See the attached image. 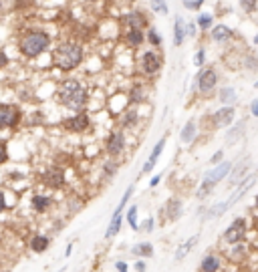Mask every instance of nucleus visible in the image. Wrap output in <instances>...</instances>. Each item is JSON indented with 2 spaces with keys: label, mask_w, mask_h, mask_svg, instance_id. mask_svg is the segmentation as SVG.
Returning a JSON list of instances; mask_svg holds the SVG:
<instances>
[{
  "label": "nucleus",
  "mask_w": 258,
  "mask_h": 272,
  "mask_svg": "<svg viewBox=\"0 0 258 272\" xmlns=\"http://www.w3.org/2000/svg\"><path fill=\"white\" fill-rule=\"evenodd\" d=\"M244 127H246V119H240L236 125H230V129L226 131V141H236L244 133Z\"/></svg>",
  "instance_id": "36"
},
{
  "label": "nucleus",
  "mask_w": 258,
  "mask_h": 272,
  "mask_svg": "<svg viewBox=\"0 0 258 272\" xmlns=\"http://www.w3.org/2000/svg\"><path fill=\"white\" fill-rule=\"evenodd\" d=\"M250 166H252V159L244 157L242 161H234V166L228 174V188H236L248 174H250Z\"/></svg>",
  "instance_id": "15"
},
{
  "label": "nucleus",
  "mask_w": 258,
  "mask_h": 272,
  "mask_svg": "<svg viewBox=\"0 0 258 272\" xmlns=\"http://www.w3.org/2000/svg\"><path fill=\"white\" fill-rule=\"evenodd\" d=\"M139 119H141L139 107H129V109H125V111L119 115V127L123 131H135L137 125H139Z\"/></svg>",
  "instance_id": "18"
},
{
  "label": "nucleus",
  "mask_w": 258,
  "mask_h": 272,
  "mask_svg": "<svg viewBox=\"0 0 258 272\" xmlns=\"http://www.w3.org/2000/svg\"><path fill=\"white\" fill-rule=\"evenodd\" d=\"M53 97L65 111L77 113V111H85V107L91 101V91L79 77H65L55 85Z\"/></svg>",
  "instance_id": "1"
},
{
  "label": "nucleus",
  "mask_w": 258,
  "mask_h": 272,
  "mask_svg": "<svg viewBox=\"0 0 258 272\" xmlns=\"http://www.w3.org/2000/svg\"><path fill=\"white\" fill-rule=\"evenodd\" d=\"M119 168H121V161H119V159L107 157L105 161H103V166H101V178H103V180H113L115 174L119 172Z\"/></svg>",
  "instance_id": "27"
},
{
  "label": "nucleus",
  "mask_w": 258,
  "mask_h": 272,
  "mask_svg": "<svg viewBox=\"0 0 258 272\" xmlns=\"http://www.w3.org/2000/svg\"><path fill=\"white\" fill-rule=\"evenodd\" d=\"M254 208H256V210H258V194H256V196H254Z\"/></svg>",
  "instance_id": "55"
},
{
  "label": "nucleus",
  "mask_w": 258,
  "mask_h": 272,
  "mask_svg": "<svg viewBox=\"0 0 258 272\" xmlns=\"http://www.w3.org/2000/svg\"><path fill=\"white\" fill-rule=\"evenodd\" d=\"M115 270L117 272H129V264L125 260H115Z\"/></svg>",
  "instance_id": "49"
},
{
  "label": "nucleus",
  "mask_w": 258,
  "mask_h": 272,
  "mask_svg": "<svg viewBox=\"0 0 258 272\" xmlns=\"http://www.w3.org/2000/svg\"><path fill=\"white\" fill-rule=\"evenodd\" d=\"M133 268H135V272H145V270H147V262L141 260V258H137L135 264H133Z\"/></svg>",
  "instance_id": "48"
},
{
  "label": "nucleus",
  "mask_w": 258,
  "mask_h": 272,
  "mask_svg": "<svg viewBox=\"0 0 258 272\" xmlns=\"http://www.w3.org/2000/svg\"><path fill=\"white\" fill-rule=\"evenodd\" d=\"M153 230H156V218L153 216H147L145 220L137 226V234H151Z\"/></svg>",
  "instance_id": "37"
},
{
  "label": "nucleus",
  "mask_w": 258,
  "mask_h": 272,
  "mask_svg": "<svg viewBox=\"0 0 258 272\" xmlns=\"http://www.w3.org/2000/svg\"><path fill=\"white\" fill-rule=\"evenodd\" d=\"M135 67H137V71H139V75L143 79H156L164 69L162 52L156 50V48H145V50L137 52Z\"/></svg>",
  "instance_id": "4"
},
{
  "label": "nucleus",
  "mask_w": 258,
  "mask_h": 272,
  "mask_svg": "<svg viewBox=\"0 0 258 272\" xmlns=\"http://www.w3.org/2000/svg\"><path fill=\"white\" fill-rule=\"evenodd\" d=\"M196 26H198L202 32L210 30V28L214 26V14H210V12H200V14L196 16Z\"/></svg>",
  "instance_id": "35"
},
{
  "label": "nucleus",
  "mask_w": 258,
  "mask_h": 272,
  "mask_svg": "<svg viewBox=\"0 0 258 272\" xmlns=\"http://www.w3.org/2000/svg\"><path fill=\"white\" fill-rule=\"evenodd\" d=\"M71 252H73V242H69V244L65 246V258H69V256H71Z\"/></svg>",
  "instance_id": "52"
},
{
  "label": "nucleus",
  "mask_w": 258,
  "mask_h": 272,
  "mask_svg": "<svg viewBox=\"0 0 258 272\" xmlns=\"http://www.w3.org/2000/svg\"><path fill=\"white\" fill-rule=\"evenodd\" d=\"M210 38L214 42H228V40L234 38V30L230 26H226V24H214L210 28Z\"/></svg>",
  "instance_id": "23"
},
{
  "label": "nucleus",
  "mask_w": 258,
  "mask_h": 272,
  "mask_svg": "<svg viewBox=\"0 0 258 272\" xmlns=\"http://www.w3.org/2000/svg\"><path fill=\"white\" fill-rule=\"evenodd\" d=\"M218 101L222 103V107H234L238 103V93L232 85H224L218 89Z\"/></svg>",
  "instance_id": "24"
},
{
  "label": "nucleus",
  "mask_w": 258,
  "mask_h": 272,
  "mask_svg": "<svg viewBox=\"0 0 258 272\" xmlns=\"http://www.w3.org/2000/svg\"><path fill=\"white\" fill-rule=\"evenodd\" d=\"M224 248H226V252L222 254V258H228V260H242V258H246V252H248L244 242L230 244V246H224Z\"/></svg>",
  "instance_id": "28"
},
{
  "label": "nucleus",
  "mask_w": 258,
  "mask_h": 272,
  "mask_svg": "<svg viewBox=\"0 0 258 272\" xmlns=\"http://www.w3.org/2000/svg\"><path fill=\"white\" fill-rule=\"evenodd\" d=\"M145 42H149V46L156 48V50H160V48L164 46V38H162V34L158 32L156 26H147V30H145Z\"/></svg>",
  "instance_id": "31"
},
{
  "label": "nucleus",
  "mask_w": 258,
  "mask_h": 272,
  "mask_svg": "<svg viewBox=\"0 0 258 272\" xmlns=\"http://www.w3.org/2000/svg\"><path fill=\"white\" fill-rule=\"evenodd\" d=\"M10 161V151H8V141L6 139H0V168L6 166Z\"/></svg>",
  "instance_id": "38"
},
{
  "label": "nucleus",
  "mask_w": 258,
  "mask_h": 272,
  "mask_svg": "<svg viewBox=\"0 0 258 272\" xmlns=\"http://www.w3.org/2000/svg\"><path fill=\"white\" fill-rule=\"evenodd\" d=\"M252 44H254V46H258V32H256V34H254V38H252Z\"/></svg>",
  "instance_id": "54"
},
{
  "label": "nucleus",
  "mask_w": 258,
  "mask_h": 272,
  "mask_svg": "<svg viewBox=\"0 0 258 272\" xmlns=\"http://www.w3.org/2000/svg\"><path fill=\"white\" fill-rule=\"evenodd\" d=\"M254 89H256V91H258V81H254Z\"/></svg>",
  "instance_id": "56"
},
{
  "label": "nucleus",
  "mask_w": 258,
  "mask_h": 272,
  "mask_svg": "<svg viewBox=\"0 0 258 272\" xmlns=\"http://www.w3.org/2000/svg\"><path fill=\"white\" fill-rule=\"evenodd\" d=\"M238 4L246 14H254L258 10V0H238Z\"/></svg>",
  "instance_id": "40"
},
{
  "label": "nucleus",
  "mask_w": 258,
  "mask_h": 272,
  "mask_svg": "<svg viewBox=\"0 0 258 272\" xmlns=\"http://www.w3.org/2000/svg\"><path fill=\"white\" fill-rule=\"evenodd\" d=\"M186 42V20L182 16L174 18V46L180 48Z\"/></svg>",
  "instance_id": "29"
},
{
  "label": "nucleus",
  "mask_w": 258,
  "mask_h": 272,
  "mask_svg": "<svg viewBox=\"0 0 258 272\" xmlns=\"http://www.w3.org/2000/svg\"><path fill=\"white\" fill-rule=\"evenodd\" d=\"M125 2H135V0H125Z\"/></svg>",
  "instance_id": "58"
},
{
  "label": "nucleus",
  "mask_w": 258,
  "mask_h": 272,
  "mask_svg": "<svg viewBox=\"0 0 258 272\" xmlns=\"http://www.w3.org/2000/svg\"><path fill=\"white\" fill-rule=\"evenodd\" d=\"M103 151H105V155L111 157V159H119V157L125 155V151H127V135H125V131L121 127H113L107 133L105 141H103Z\"/></svg>",
  "instance_id": "6"
},
{
  "label": "nucleus",
  "mask_w": 258,
  "mask_h": 272,
  "mask_svg": "<svg viewBox=\"0 0 258 272\" xmlns=\"http://www.w3.org/2000/svg\"><path fill=\"white\" fill-rule=\"evenodd\" d=\"M246 234H248V218L246 216H236L232 220V224L222 232V246L244 242Z\"/></svg>",
  "instance_id": "10"
},
{
  "label": "nucleus",
  "mask_w": 258,
  "mask_h": 272,
  "mask_svg": "<svg viewBox=\"0 0 258 272\" xmlns=\"http://www.w3.org/2000/svg\"><path fill=\"white\" fill-rule=\"evenodd\" d=\"M204 2H206V0H184V6L188 8V10H200L202 6H204Z\"/></svg>",
  "instance_id": "42"
},
{
  "label": "nucleus",
  "mask_w": 258,
  "mask_h": 272,
  "mask_svg": "<svg viewBox=\"0 0 258 272\" xmlns=\"http://www.w3.org/2000/svg\"><path fill=\"white\" fill-rule=\"evenodd\" d=\"M30 210L34 212V214H38V216H44V214H48L50 210L55 208V204H57V198L53 196V192H44V190H36V192H32V196H30Z\"/></svg>",
  "instance_id": "11"
},
{
  "label": "nucleus",
  "mask_w": 258,
  "mask_h": 272,
  "mask_svg": "<svg viewBox=\"0 0 258 272\" xmlns=\"http://www.w3.org/2000/svg\"><path fill=\"white\" fill-rule=\"evenodd\" d=\"M93 119L89 111H77V113H69L63 121H61V129L73 135H83L87 131H91Z\"/></svg>",
  "instance_id": "9"
},
{
  "label": "nucleus",
  "mask_w": 258,
  "mask_h": 272,
  "mask_svg": "<svg viewBox=\"0 0 258 272\" xmlns=\"http://www.w3.org/2000/svg\"><path fill=\"white\" fill-rule=\"evenodd\" d=\"M8 210V200H6V192L0 188V216Z\"/></svg>",
  "instance_id": "44"
},
{
  "label": "nucleus",
  "mask_w": 258,
  "mask_h": 272,
  "mask_svg": "<svg viewBox=\"0 0 258 272\" xmlns=\"http://www.w3.org/2000/svg\"><path fill=\"white\" fill-rule=\"evenodd\" d=\"M50 65L57 71L69 75L77 71L85 61V44L77 38H61L50 48Z\"/></svg>",
  "instance_id": "2"
},
{
  "label": "nucleus",
  "mask_w": 258,
  "mask_h": 272,
  "mask_svg": "<svg viewBox=\"0 0 258 272\" xmlns=\"http://www.w3.org/2000/svg\"><path fill=\"white\" fill-rule=\"evenodd\" d=\"M194 65H196L198 69H202V67L206 65V48H204V46L196 50V54H194Z\"/></svg>",
  "instance_id": "41"
},
{
  "label": "nucleus",
  "mask_w": 258,
  "mask_h": 272,
  "mask_svg": "<svg viewBox=\"0 0 258 272\" xmlns=\"http://www.w3.org/2000/svg\"><path fill=\"white\" fill-rule=\"evenodd\" d=\"M85 4H97V2H101V0H83Z\"/></svg>",
  "instance_id": "53"
},
{
  "label": "nucleus",
  "mask_w": 258,
  "mask_h": 272,
  "mask_svg": "<svg viewBox=\"0 0 258 272\" xmlns=\"http://www.w3.org/2000/svg\"><path fill=\"white\" fill-rule=\"evenodd\" d=\"M4 6V0H0V8H2Z\"/></svg>",
  "instance_id": "57"
},
{
  "label": "nucleus",
  "mask_w": 258,
  "mask_h": 272,
  "mask_svg": "<svg viewBox=\"0 0 258 272\" xmlns=\"http://www.w3.org/2000/svg\"><path fill=\"white\" fill-rule=\"evenodd\" d=\"M10 65V57L4 48H0V69H6Z\"/></svg>",
  "instance_id": "46"
},
{
  "label": "nucleus",
  "mask_w": 258,
  "mask_h": 272,
  "mask_svg": "<svg viewBox=\"0 0 258 272\" xmlns=\"http://www.w3.org/2000/svg\"><path fill=\"white\" fill-rule=\"evenodd\" d=\"M234 121H236V107H220V109H216V111L210 115L212 129L230 127Z\"/></svg>",
  "instance_id": "13"
},
{
  "label": "nucleus",
  "mask_w": 258,
  "mask_h": 272,
  "mask_svg": "<svg viewBox=\"0 0 258 272\" xmlns=\"http://www.w3.org/2000/svg\"><path fill=\"white\" fill-rule=\"evenodd\" d=\"M123 28H139V30H147L149 26V18L143 10H129L119 18Z\"/></svg>",
  "instance_id": "14"
},
{
  "label": "nucleus",
  "mask_w": 258,
  "mask_h": 272,
  "mask_svg": "<svg viewBox=\"0 0 258 272\" xmlns=\"http://www.w3.org/2000/svg\"><path fill=\"white\" fill-rule=\"evenodd\" d=\"M18 54L26 61H36L53 48V34L44 26H28L18 34L16 40Z\"/></svg>",
  "instance_id": "3"
},
{
  "label": "nucleus",
  "mask_w": 258,
  "mask_h": 272,
  "mask_svg": "<svg viewBox=\"0 0 258 272\" xmlns=\"http://www.w3.org/2000/svg\"><path fill=\"white\" fill-rule=\"evenodd\" d=\"M129 252H131V256H133L135 260H137V258L147 260V258H151V256H153L156 248H153V244H151V242H137V244H133V246L129 248Z\"/></svg>",
  "instance_id": "26"
},
{
  "label": "nucleus",
  "mask_w": 258,
  "mask_h": 272,
  "mask_svg": "<svg viewBox=\"0 0 258 272\" xmlns=\"http://www.w3.org/2000/svg\"><path fill=\"white\" fill-rule=\"evenodd\" d=\"M166 141H168V137L164 135V137H160V139H158V143H156V145H153V149H151V153H149L147 161L143 163V168H141V176L151 174V172H153V168L158 166V161H160V157H162V153H164V149H166Z\"/></svg>",
  "instance_id": "16"
},
{
  "label": "nucleus",
  "mask_w": 258,
  "mask_h": 272,
  "mask_svg": "<svg viewBox=\"0 0 258 272\" xmlns=\"http://www.w3.org/2000/svg\"><path fill=\"white\" fill-rule=\"evenodd\" d=\"M220 161H224V149H218V151H216V153L210 157V161H208V163H210V166L214 168V166H218Z\"/></svg>",
  "instance_id": "45"
},
{
  "label": "nucleus",
  "mask_w": 258,
  "mask_h": 272,
  "mask_svg": "<svg viewBox=\"0 0 258 272\" xmlns=\"http://www.w3.org/2000/svg\"><path fill=\"white\" fill-rule=\"evenodd\" d=\"M230 208H228V204H226V200L224 202H218V204H214L212 208H208L206 210V214L202 216V222H208V220H214V218H222L226 212H228Z\"/></svg>",
  "instance_id": "30"
},
{
  "label": "nucleus",
  "mask_w": 258,
  "mask_h": 272,
  "mask_svg": "<svg viewBox=\"0 0 258 272\" xmlns=\"http://www.w3.org/2000/svg\"><path fill=\"white\" fill-rule=\"evenodd\" d=\"M22 119L24 113L16 103H0V131H16Z\"/></svg>",
  "instance_id": "7"
},
{
  "label": "nucleus",
  "mask_w": 258,
  "mask_h": 272,
  "mask_svg": "<svg viewBox=\"0 0 258 272\" xmlns=\"http://www.w3.org/2000/svg\"><path fill=\"white\" fill-rule=\"evenodd\" d=\"M133 192H135V186L131 184L127 190H125V194H123V198H121V202L117 204V208L113 210V214H111V218H119V216H123V212L127 210V206H129V200H131V196H133Z\"/></svg>",
  "instance_id": "32"
},
{
  "label": "nucleus",
  "mask_w": 258,
  "mask_h": 272,
  "mask_svg": "<svg viewBox=\"0 0 258 272\" xmlns=\"http://www.w3.org/2000/svg\"><path fill=\"white\" fill-rule=\"evenodd\" d=\"M200 238H202V232H198V234H194V236H190L186 242H182L180 246H178V250H176V254H174V260L176 262H182L196 246H198V242H200Z\"/></svg>",
  "instance_id": "22"
},
{
  "label": "nucleus",
  "mask_w": 258,
  "mask_h": 272,
  "mask_svg": "<svg viewBox=\"0 0 258 272\" xmlns=\"http://www.w3.org/2000/svg\"><path fill=\"white\" fill-rule=\"evenodd\" d=\"M218 81L220 73L214 67H202L194 77V91H198L200 95H210L218 89Z\"/></svg>",
  "instance_id": "8"
},
{
  "label": "nucleus",
  "mask_w": 258,
  "mask_h": 272,
  "mask_svg": "<svg viewBox=\"0 0 258 272\" xmlns=\"http://www.w3.org/2000/svg\"><path fill=\"white\" fill-rule=\"evenodd\" d=\"M38 182L48 192H61L67 186V174L61 166L53 163V166H46L38 172Z\"/></svg>",
  "instance_id": "5"
},
{
  "label": "nucleus",
  "mask_w": 258,
  "mask_h": 272,
  "mask_svg": "<svg viewBox=\"0 0 258 272\" xmlns=\"http://www.w3.org/2000/svg\"><path fill=\"white\" fill-rule=\"evenodd\" d=\"M186 36H190V38H196V36H198V26H196V22H186Z\"/></svg>",
  "instance_id": "47"
},
{
  "label": "nucleus",
  "mask_w": 258,
  "mask_h": 272,
  "mask_svg": "<svg viewBox=\"0 0 258 272\" xmlns=\"http://www.w3.org/2000/svg\"><path fill=\"white\" fill-rule=\"evenodd\" d=\"M127 103H129V107H141L143 103H147V89L141 81L131 83V87L127 91Z\"/></svg>",
  "instance_id": "17"
},
{
  "label": "nucleus",
  "mask_w": 258,
  "mask_h": 272,
  "mask_svg": "<svg viewBox=\"0 0 258 272\" xmlns=\"http://www.w3.org/2000/svg\"><path fill=\"white\" fill-rule=\"evenodd\" d=\"M50 244H53V238H50L48 234H44V232H36V234H32L28 238V250L32 254H44L50 248Z\"/></svg>",
  "instance_id": "19"
},
{
  "label": "nucleus",
  "mask_w": 258,
  "mask_h": 272,
  "mask_svg": "<svg viewBox=\"0 0 258 272\" xmlns=\"http://www.w3.org/2000/svg\"><path fill=\"white\" fill-rule=\"evenodd\" d=\"M162 178H164V174H156L151 180H149V188H158L160 186V182H162Z\"/></svg>",
  "instance_id": "51"
},
{
  "label": "nucleus",
  "mask_w": 258,
  "mask_h": 272,
  "mask_svg": "<svg viewBox=\"0 0 258 272\" xmlns=\"http://www.w3.org/2000/svg\"><path fill=\"white\" fill-rule=\"evenodd\" d=\"M121 226H123V216L111 218V220H109V226L105 228V240H113V238L121 232Z\"/></svg>",
  "instance_id": "34"
},
{
  "label": "nucleus",
  "mask_w": 258,
  "mask_h": 272,
  "mask_svg": "<svg viewBox=\"0 0 258 272\" xmlns=\"http://www.w3.org/2000/svg\"><path fill=\"white\" fill-rule=\"evenodd\" d=\"M250 115L258 119V99H252V101H250Z\"/></svg>",
  "instance_id": "50"
},
{
  "label": "nucleus",
  "mask_w": 258,
  "mask_h": 272,
  "mask_svg": "<svg viewBox=\"0 0 258 272\" xmlns=\"http://www.w3.org/2000/svg\"><path fill=\"white\" fill-rule=\"evenodd\" d=\"M149 6H151L153 12H158V14H168L170 12L166 0H149Z\"/></svg>",
  "instance_id": "39"
},
{
  "label": "nucleus",
  "mask_w": 258,
  "mask_h": 272,
  "mask_svg": "<svg viewBox=\"0 0 258 272\" xmlns=\"http://www.w3.org/2000/svg\"><path fill=\"white\" fill-rule=\"evenodd\" d=\"M162 218L166 222H170V224H174V222H178L180 218L184 216V200L182 198H178V196H172V198H168V202L164 204V208H162Z\"/></svg>",
  "instance_id": "12"
},
{
  "label": "nucleus",
  "mask_w": 258,
  "mask_h": 272,
  "mask_svg": "<svg viewBox=\"0 0 258 272\" xmlns=\"http://www.w3.org/2000/svg\"><path fill=\"white\" fill-rule=\"evenodd\" d=\"M137 212H139L137 204H131V206L123 212V220L129 224V228H131L133 232H137V226H139V222H137Z\"/></svg>",
  "instance_id": "33"
},
{
  "label": "nucleus",
  "mask_w": 258,
  "mask_h": 272,
  "mask_svg": "<svg viewBox=\"0 0 258 272\" xmlns=\"http://www.w3.org/2000/svg\"><path fill=\"white\" fill-rule=\"evenodd\" d=\"M222 262H224V258H222L220 252H208L202 258V262L198 266V272H220Z\"/></svg>",
  "instance_id": "20"
},
{
  "label": "nucleus",
  "mask_w": 258,
  "mask_h": 272,
  "mask_svg": "<svg viewBox=\"0 0 258 272\" xmlns=\"http://www.w3.org/2000/svg\"><path fill=\"white\" fill-rule=\"evenodd\" d=\"M244 67L250 69V71H258V59L254 57V54H252V57H250V54H246V57H244Z\"/></svg>",
  "instance_id": "43"
},
{
  "label": "nucleus",
  "mask_w": 258,
  "mask_h": 272,
  "mask_svg": "<svg viewBox=\"0 0 258 272\" xmlns=\"http://www.w3.org/2000/svg\"><path fill=\"white\" fill-rule=\"evenodd\" d=\"M198 133H200V129H198L196 119H190V121L182 127V131H180V141H182L184 145H190V143H194V141H196Z\"/></svg>",
  "instance_id": "25"
},
{
  "label": "nucleus",
  "mask_w": 258,
  "mask_h": 272,
  "mask_svg": "<svg viewBox=\"0 0 258 272\" xmlns=\"http://www.w3.org/2000/svg\"><path fill=\"white\" fill-rule=\"evenodd\" d=\"M123 42L127 48L131 50H137L143 46L145 42V30H139V28H123Z\"/></svg>",
  "instance_id": "21"
}]
</instances>
